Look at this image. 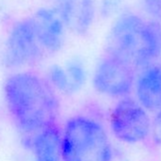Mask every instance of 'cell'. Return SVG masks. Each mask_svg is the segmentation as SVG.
<instances>
[{"label": "cell", "instance_id": "277c9868", "mask_svg": "<svg viewBox=\"0 0 161 161\" xmlns=\"http://www.w3.org/2000/svg\"><path fill=\"white\" fill-rule=\"evenodd\" d=\"M44 53L32 18L25 17L15 22L11 28L5 43L3 59L6 66L26 70L38 64Z\"/></svg>", "mask_w": 161, "mask_h": 161}, {"label": "cell", "instance_id": "6da1fadb", "mask_svg": "<svg viewBox=\"0 0 161 161\" xmlns=\"http://www.w3.org/2000/svg\"><path fill=\"white\" fill-rule=\"evenodd\" d=\"M3 97L7 110L24 136L57 123L59 102L46 78L31 70H18L5 80Z\"/></svg>", "mask_w": 161, "mask_h": 161}, {"label": "cell", "instance_id": "4fadbf2b", "mask_svg": "<svg viewBox=\"0 0 161 161\" xmlns=\"http://www.w3.org/2000/svg\"><path fill=\"white\" fill-rule=\"evenodd\" d=\"M124 0H101L99 14L102 18H110L116 15L121 9Z\"/></svg>", "mask_w": 161, "mask_h": 161}, {"label": "cell", "instance_id": "8992f818", "mask_svg": "<svg viewBox=\"0 0 161 161\" xmlns=\"http://www.w3.org/2000/svg\"><path fill=\"white\" fill-rule=\"evenodd\" d=\"M136 76V69L129 64L105 53L94 68L91 82L99 94L122 99L134 89Z\"/></svg>", "mask_w": 161, "mask_h": 161}, {"label": "cell", "instance_id": "52a82bcc", "mask_svg": "<svg viewBox=\"0 0 161 161\" xmlns=\"http://www.w3.org/2000/svg\"><path fill=\"white\" fill-rule=\"evenodd\" d=\"M65 29L76 35H86L91 30L96 16L95 0H54L52 7Z\"/></svg>", "mask_w": 161, "mask_h": 161}, {"label": "cell", "instance_id": "ba28073f", "mask_svg": "<svg viewBox=\"0 0 161 161\" xmlns=\"http://www.w3.org/2000/svg\"><path fill=\"white\" fill-rule=\"evenodd\" d=\"M38 41L45 53L59 52L65 39V26L53 8H40L31 16Z\"/></svg>", "mask_w": 161, "mask_h": 161}, {"label": "cell", "instance_id": "7c38bea8", "mask_svg": "<svg viewBox=\"0 0 161 161\" xmlns=\"http://www.w3.org/2000/svg\"><path fill=\"white\" fill-rule=\"evenodd\" d=\"M46 80L54 91H58L64 95H72L69 80L63 65L52 64L47 72Z\"/></svg>", "mask_w": 161, "mask_h": 161}, {"label": "cell", "instance_id": "5bb4252c", "mask_svg": "<svg viewBox=\"0 0 161 161\" xmlns=\"http://www.w3.org/2000/svg\"><path fill=\"white\" fill-rule=\"evenodd\" d=\"M140 4L155 21L161 19V0H140Z\"/></svg>", "mask_w": 161, "mask_h": 161}, {"label": "cell", "instance_id": "7a4b0ae2", "mask_svg": "<svg viewBox=\"0 0 161 161\" xmlns=\"http://www.w3.org/2000/svg\"><path fill=\"white\" fill-rule=\"evenodd\" d=\"M105 51L140 70L161 56V26L131 13L122 14L107 33Z\"/></svg>", "mask_w": 161, "mask_h": 161}, {"label": "cell", "instance_id": "5b68a950", "mask_svg": "<svg viewBox=\"0 0 161 161\" xmlns=\"http://www.w3.org/2000/svg\"><path fill=\"white\" fill-rule=\"evenodd\" d=\"M112 135L119 141L136 144L150 136L151 119L147 110L132 98L120 99L109 115Z\"/></svg>", "mask_w": 161, "mask_h": 161}, {"label": "cell", "instance_id": "9a60e30c", "mask_svg": "<svg viewBox=\"0 0 161 161\" xmlns=\"http://www.w3.org/2000/svg\"><path fill=\"white\" fill-rule=\"evenodd\" d=\"M156 115L151 121V130L152 139L155 146H161V109L156 111Z\"/></svg>", "mask_w": 161, "mask_h": 161}, {"label": "cell", "instance_id": "8fae6325", "mask_svg": "<svg viewBox=\"0 0 161 161\" xmlns=\"http://www.w3.org/2000/svg\"><path fill=\"white\" fill-rule=\"evenodd\" d=\"M64 67L69 80L72 94L79 92L86 86L87 80V71L84 63L77 58H74L66 62Z\"/></svg>", "mask_w": 161, "mask_h": 161}, {"label": "cell", "instance_id": "3957f363", "mask_svg": "<svg viewBox=\"0 0 161 161\" xmlns=\"http://www.w3.org/2000/svg\"><path fill=\"white\" fill-rule=\"evenodd\" d=\"M113 147L101 121L88 115L69 118L62 129V161H112Z\"/></svg>", "mask_w": 161, "mask_h": 161}, {"label": "cell", "instance_id": "2e32d148", "mask_svg": "<svg viewBox=\"0 0 161 161\" xmlns=\"http://www.w3.org/2000/svg\"><path fill=\"white\" fill-rule=\"evenodd\" d=\"M33 161H34V160H33Z\"/></svg>", "mask_w": 161, "mask_h": 161}, {"label": "cell", "instance_id": "9c48e42d", "mask_svg": "<svg viewBox=\"0 0 161 161\" xmlns=\"http://www.w3.org/2000/svg\"><path fill=\"white\" fill-rule=\"evenodd\" d=\"M134 89L136 101L147 111L161 109V62L158 59L139 70Z\"/></svg>", "mask_w": 161, "mask_h": 161}, {"label": "cell", "instance_id": "30bf717a", "mask_svg": "<svg viewBox=\"0 0 161 161\" xmlns=\"http://www.w3.org/2000/svg\"><path fill=\"white\" fill-rule=\"evenodd\" d=\"M25 144L34 161H62V130L57 123L25 136Z\"/></svg>", "mask_w": 161, "mask_h": 161}]
</instances>
